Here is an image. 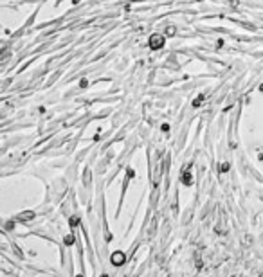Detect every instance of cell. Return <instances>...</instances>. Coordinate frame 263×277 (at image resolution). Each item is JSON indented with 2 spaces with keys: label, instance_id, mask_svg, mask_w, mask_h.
I'll return each instance as SVG.
<instances>
[{
  "label": "cell",
  "instance_id": "1",
  "mask_svg": "<svg viewBox=\"0 0 263 277\" xmlns=\"http://www.w3.org/2000/svg\"><path fill=\"white\" fill-rule=\"evenodd\" d=\"M162 43H164V38L162 36H151V40H150V45H151V49H161L162 47Z\"/></svg>",
  "mask_w": 263,
  "mask_h": 277
}]
</instances>
